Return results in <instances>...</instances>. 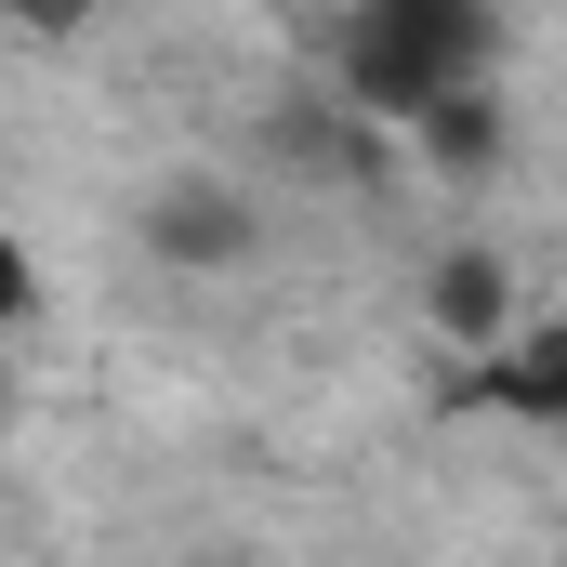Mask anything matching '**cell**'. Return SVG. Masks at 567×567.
<instances>
[{"instance_id":"1","label":"cell","mask_w":567,"mask_h":567,"mask_svg":"<svg viewBox=\"0 0 567 567\" xmlns=\"http://www.w3.org/2000/svg\"><path fill=\"white\" fill-rule=\"evenodd\" d=\"M133 251L158 278H238V265H265V198H251L238 172L185 158V172H158L133 198Z\"/></svg>"},{"instance_id":"4","label":"cell","mask_w":567,"mask_h":567,"mask_svg":"<svg viewBox=\"0 0 567 567\" xmlns=\"http://www.w3.org/2000/svg\"><path fill=\"white\" fill-rule=\"evenodd\" d=\"M383 120H357L343 93H278L265 106V172H290V185H383Z\"/></svg>"},{"instance_id":"7","label":"cell","mask_w":567,"mask_h":567,"mask_svg":"<svg viewBox=\"0 0 567 567\" xmlns=\"http://www.w3.org/2000/svg\"><path fill=\"white\" fill-rule=\"evenodd\" d=\"M0 13H13L27 40H93V27H106L120 0H0Z\"/></svg>"},{"instance_id":"3","label":"cell","mask_w":567,"mask_h":567,"mask_svg":"<svg viewBox=\"0 0 567 567\" xmlns=\"http://www.w3.org/2000/svg\"><path fill=\"white\" fill-rule=\"evenodd\" d=\"M449 410H488V423L567 435V317H542V303H528V330H515L502 357H475V370L449 383Z\"/></svg>"},{"instance_id":"5","label":"cell","mask_w":567,"mask_h":567,"mask_svg":"<svg viewBox=\"0 0 567 567\" xmlns=\"http://www.w3.org/2000/svg\"><path fill=\"white\" fill-rule=\"evenodd\" d=\"M410 158H423L435 185H488V172L515 158V120H502V93H488V80H462L449 106H423V120H410Z\"/></svg>"},{"instance_id":"2","label":"cell","mask_w":567,"mask_h":567,"mask_svg":"<svg viewBox=\"0 0 567 567\" xmlns=\"http://www.w3.org/2000/svg\"><path fill=\"white\" fill-rule=\"evenodd\" d=\"M410 317H423V343H449V357H502L528 330V278H515L502 238H449V251H423V278H410Z\"/></svg>"},{"instance_id":"8","label":"cell","mask_w":567,"mask_h":567,"mask_svg":"<svg viewBox=\"0 0 567 567\" xmlns=\"http://www.w3.org/2000/svg\"><path fill=\"white\" fill-rule=\"evenodd\" d=\"M0 317H13V330H27V317H40V251H27V238H13V251H0Z\"/></svg>"},{"instance_id":"6","label":"cell","mask_w":567,"mask_h":567,"mask_svg":"<svg viewBox=\"0 0 567 567\" xmlns=\"http://www.w3.org/2000/svg\"><path fill=\"white\" fill-rule=\"evenodd\" d=\"M357 13H383L396 40H423L449 80H488V66H502V40H515V13H502V0H357Z\"/></svg>"}]
</instances>
